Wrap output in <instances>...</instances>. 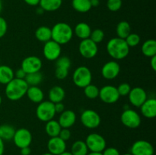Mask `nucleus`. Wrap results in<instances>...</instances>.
Returning a JSON list of instances; mask_svg holds the SVG:
<instances>
[{
	"mask_svg": "<svg viewBox=\"0 0 156 155\" xmlns=\"http://www.w3.org/2000/svg\"><path fill=\"white\" fill-rule=\"evenodd\" d=\"M61 129L62 128H61L60 125L58 122L57 120L51 119L46 122L45 132L50 138L59 136Z\"/></svg>",
	"mask_w": 156,
	"mask_h": 155,
	"instance_id": "nucleus-27",
	"label": "nucleus"
},
{
	"mask_svg": "<svg viewBox=\"0 0 156 155\" xmlns=\"http://www.w3.org/2000/svg\"><path fill=\"white\" fill-rule=\"evenodd\" d=\"M122 0H108L107 1V7L111 12H117L122 7Z\"/></svg>",
	"mask_w": 156,
	"mask_h": 155,
	"instance_id": "nucleus-37",
	"label": "nucleus"
},
{
	"mask_svg": "<svg viewBox=\"0 0 156 155\" xmlns=\"http://www.w3.org/2000/svg\"><path fill=\"white\" fill-rule=\"evenodd\" d=\"M26 75H27V74H26L25 71H24L21 68H18V69L15 72V78H16L24 79V80Z\"/></svg>",
	"mask_w": 156,
	"mask_h": 155,
	"instance_id": "nucleus-43",
	"label": "nucleus"
},
{
	"mask_svg": "<svg viewBox=\"0 0 156 155\" xmlns=\"http://www.w3.org/2000/svg\"><path fill=\"white\" fill-rule=\"evenodd\" d=\"M24 2L30 6H36L39 5L40 0H24Z\"/></svg>",
	"mask_w": 156,
	"mask_h": 155,
	"instance_id": "nucleus-45",
	"label": "nucleus"
},
{
	"mask_svg": "<svg viewBox=\"0 0 156 155\" xmlns=\"http://www.w3.org/2000/svg\"><path fill=\"white\" fill-rule=\"evenodd\" d=\"M12 140L15 146L20 149L22 147H30L32 142V134L28 129L21 128L15 130Z\"/></svg>",
	"mask_w": 156,
	"mask_h": 155,
	"instance_id": "nucleus-9",
	"label": "nucleus"
},
{
	"mask_svg": "<svg viewBox=\"0 0 156 155\" xmlns=\"http://www.w3.org/2000/svg\"><path fill=\"white\" fill-rule=\"evenodd\" d=\"M98 97L105 103L113 104L118 101L120 95L116 87L113 85H105L99 89Z\"/></svg>",
	"mask_w": 156,
	"mask_h": 155,
	"instance_id": "nucleus-10",
	"label": "nucleus"
},
{
	"mask_svg": "<svg viewBox=\"0 0 156 155\" xmlns=\"http://www.w3.org/2000/svg\"><path fill=\"white\" fill-rule=\"evenodd\" d=\"M42 155H53V154H52V153H49V152H47V153H43Z\"/></svg>",
	"mask_w": 156,
	"mask_h": 155,
	"instance_id": "nucleus-52",
	"label": "nucleus"
},
{
	"mask_svg": "<svg viewBox=\"0 0 156 155\" xmlns=\"http://www.w3.org/2000/svg\"><path fill=\"white\" fill-rule=\"evenodd\" d=\"M90 152L101 153L107 147V142L102 135L98 133H91L86 137L85 141Z\"/></svg>",
	"mask_w": 156,
	"mask_h": 155,
	"instance_id": "nucleus-6",
	"label": "nucleus"
},
{
	"mask_svg": "<svg viewBox=\"0 0 156 155\" xmlns=\"http://www.w3.org/2000/svg\"><path fill=\"white\" fill-rule=\"evenodd\" d=\"M73 81L74 84L78 88H84L91 84L92 74L91 70L84 65L78 67L73 74Z\"/></svg>",
	"mask_w": 156,
	"mask_h": 155,
	"instance_id": "nucleus-4",
	"label": "nucleus"
},
{
	"mask_svg": "<svg viewBox=\"0 0 156 155\" xmlns=\"http://www.w3.org/2000/svg\"><path fill=\"white\" fill-rule=\"evenodd\" d=\"M2 99L1 95H0V106H1V104H2Z\"/></svg>",
	"mask_w": 156,
	"mask_h": 155,
	"instance_id": "nucleus-54",
	"label": "nucleus"
},
{
	"mask_svg": "<svg viewBox=\"0 0 156 155\" xmlns=\"http://www.w3.org/2000/svg\"><path fill=\"white\" fill-rule=\"evenodd\" d=\"M117 89L120 97H125V96H128L132 88L129 84L124 82V83H121L120 84H119Z\"/></svg>",
	"mask_w": 156,
	"mask_h": 155,
	"instance_id": "nucleus-38",
	"label": "nucleus"
},
{
	"mask_svg": "<svg viewBox=\"0 0 156 155\" xmlns=\"http://www.w3.org/2000/svg\"><path fill=\"white\" fill-rule=\"evenodd\" d=\"M150 66L153 71H156V56L150 58Z\"/></svg>",
	"mask_w": 156,
	"mask_h": 155,
	"instance_id": "nucleus-46",
	"label": "nucleus"
},
{
	"mask_svg": "<svg viewBox=\"0 0 156 155\" xmlns=\"http://www.w3.org/2000/svg\"><path fill=\"white\" fill-rule=\"evenodd\" d=\"M54 108L55 111H56V113H59L63 112L65 110V105L63 104L62 102H59V103H54Z\"/></svg>",
	"mask_w": 156,
	"mask_h": 155,
	"instance_id": "nucleus-42",
	"label": "nucleus"
},
{
	"mask_svg": "<svg viewBox=\"0 0 156 155\" xmlns=\"http://www.w3.org/2000/svg\"><path fill=\"white\" fill-rule=\"evenodd\" d=\"M56 111L54 108V103L50 102V100H43L38 103L36 109V115L39 120L41 122H47L53 119Z\"/></svg>",
	"mask_w": 156,
	"mask_h": 155,
	"instance_id": "nucleus-5",
	"label": "nucleus"
},
{
	"mask_svg": "<svg viewBox=\"0 0 156 155\" xmlns=\"http://www.w3.org/2000/svg\"><path fill=\"white\" fill-rule=\"evenodd\" d=\"M2 0H0V13L2 12Z\"/></svg>",
	"mask_w": 156,
	"mask_h": 155,
	"instance_id": "nucleus-51",
	"label": "nucleus"
},
{
	"mask_svg": "<svg viewBox=\"0 0 156 155\" xmlns=\"http://www.w3.org/2000/svg\"><path fill=\"white\" fill-rule=\"evenodd\" d=\"M42 65V61L39 57L36 56H30L23 59L21 68L25 71L26 74H29L41 71Z\"/></svg>",
	"mask_w": 156,
	"mask_h": 155,
	"instance_id": "nucleus-15",
	"label": "nucleus"
},
{
	"mask_svg": "<svg viewBox=\"0 0 156 155\" xmlns=\"http://www.w3.org/2000/svg\"><path fill=\"white\" fill-rule=\"evenodd\" d=\"M47 149L53 155H59L66 150V143L59 136L53 137L47 142Z\"/></svg>",
	"mask_w": 156,
	"mask_h": 155,
	"instance_id": "nucleus-18",
	"label": "nucleus"
},
{
	"mask_svg": "<svg viewBox=\"0 0 156 155\" xmlns=\"http://www.w3.org/2000/svg\"><path fill=\"white\" fill-rule=\"evenodd\" d=\"M122 124L129 129H137L141 125V117L136 110L132 109H125L120 115Z\"/></svg>",
	"mask_w": 156,
	"mask_h": 155,
	"instance_id": "nucleus-7",
	"label": "nucleus"
},
{
	"mask_svg": "<svg viewBox=\"0 0 156 155\" xmlns=\"http://www.w3.org/2000/svg\"><path fill=\"white\" fill-rule=\"evenodd\" d=\"M129 49L125 40L117 36L111 38L107 43V52L115 60L125 59L129 55Z\"/></svg>",
	"mask_w": 156,
	"mask_h": 155,
	"instance_id": "nucleus-1",
	"label": "nucleus"
},
{
	"mask_svg": "<svg viewBox=\"0 0 156 155\" xmlns=\"http://www.w3.org/2000/svg\"><path fill=\"white\" fill-rule=\"evenodd\" d=\"M72 6L80 13H86L91 9L90 0H72Z\"/></svg>",
	"mask_w": 156,
	"mask_h": 155,
	"instance_id": "nucleus-31",
	"label": "nucleus"
},
{
	"mask_svg": "<svg viewBox=\"0 0 156 155\" xmlns=\"http://www.w3.org/2000/svg\"><path fill=\"white\" fill-rule=\"evenodd\" d=\"M35 37L42 43H46L51 40V28L47 26H41L35 30Z\"/></svg>",
	"mask_w": 156,
	"mask_h": 155,
	"instance_id": "nucleus-28",
	"label": "nucleus"
},
{
	"mask_svg": "<svg viewBox=\"0 0 156 155\" xmlns=\"http://www.w3.org/2000/svg\"><path fill=\"white\" fill-rule=\"evenodd\" d=\"M59 137L65 141L69 140V138H71V132H70L69 129H62V128L59 134Z\"/></svg>",
	"mask_w": 156,
	"mask_h": 155,
	"instance_id": "nucleus-40",
	"label": "nucleus"
},
{
	"mask_svg": "<svg viewBox=\"0 0 156 155\" xmlns=\"http://www.w3.org/2000/svg\"><path fill=\"white\" fill-rule=\"evenodd\" d=\"M59 155H73V154L71 153V152L66 151H66L62 152V153H60V154H59Z\"/></svg>",
	"mask_w": 156,
	"mask_h": 155,
	"instance_id": "nucleus-50",
	"label": "nucleus"
},
{
	"mask_svg": "<svg viewBox=\"0 0 156 155\" xmlns=\"http://www.w3.org/2000/svg\"><path fill=\"white\" fill-rule=\"evenodd\" d=\"M80 121L85 128L94 129L100 126L101 119L96 111L93 109H85L81 114Z\"/></svg>",
	"mask_w": 156,
	"mask_h": 155,
	"instance_id": "nucleus-8",
	"label": "nucleus"
},
{
	"mask_svg": "<svg viewBox=\"0 0 156 155\" xmlns=\"http://www.w3.org/2000/svg\"><path fill=\"white\" fill-rule=\"evenodd\" d=\"M128 99L131 104L135 107H140L147 100V94L143 88L135 87L132 88L128 94Z\"/></svg>",
	"mask_w": 156,
	"mask_h": 155,
	"instance_id": "nucleus-16",
	"label": "nucleus"
},
{
	"mask_svg": "<svg viewBox=\"0 0 156 155\" xmlns=\"http://www.w3.org/2000/svg\"><path fill=\"white\" fill-rule=\"evenodd\" d=\"M8 30V24L4 18L0 16V38L3 37L5 35Z\"/></svg>",
	"mask_w": 156,
	"mask_h": 155,
	"instance_id": "nucleus-39",
	"label": "nucleus"
},
{
	"mask_svg": "<svg viewBox=\"0 0 156 155\" xmlns=\"http://www.w3.org/2000/svg\"><path fill=\"white\" fill-rule=\"evenodd\" d=\"M140 112L144 117L153 119L156 116V99H148L140 106Z\"/></svg>",
	"mask_w": 156,
	"mask_h": 155,
	"instance_id": "nucleus-20",
	"label": "nucleus"
},
{
	"mask_svg": "<svg viewBox=\"0 0 156 155\" xmlns=\"http://www.w3.org/2000/svg\"><path fill=\"white\" fill-rule=\"evenodd\" d=\"M73 35V29L67 23H56L51 28V40L59 45H64L70 42Z\"/></svg>",
	"mask_w": 156,
	"mask_h": 155,
	"instance_id": "nucleus-3",
	"label": "nucleus"
},
{
	"mask_svg": "<svg viewBox=\"0 0 156 155\" xmlns=\"http://www.w3.org/2000/svg\"><path fill=\"white\" fill-rule=\"evenodd\" d=\"M15 132V129L12 126L8 124L0 126V138L3 141L12 140Z\"/></svg>",
	"mask_w": 156,
	"mask_h": 155,
	"instance_id": "nucleus-32",
	"label": "nucleus"
},
{
	"mask_svg": "<svg viewBox=\"0 0 156 155\" xmlns=\"http://www.w3.org/2000/svg\"><path fill=\"white\" fill-rule=\"evenodd\" d=\"M62 48L61 45L55 41L50 40L44 43L43 48V54L44 57L49 61H56L60 56Z\"/></svg>",
	"mask_w": 156,
	"mask_h": 155,
	"instance_id": "nucleus-13",
	"label": "nucleus"
},
{
	"mask_svg": "<svg viewBox=\"0 0 156 155\" xmlns=\"http://www.w3.org/2000/svg\"><path fill=\"white\" fill-rule=\"evenodd\" d=\"M62 0H40L39 5L44 12H55L61 7Z\"/></svg>",
	"mask_w": 156,
	"mask_h": 155,
	"instance_id": "nucleus-26",
	"label": "nucleus"
},
{
	"mask_svg": "<svg viewBox=\"0 0 156 155\" xmlns=\"http://www.w3.org/2000/svg\"><path fill=\"white\" fill-rule=\"evenodd\" d=\"M116 33L117 37L121 39H126V36L131 33V27L129 22L126 21H122L117 24L116 27Z\"/></svg>",
	"mask_w": 156,
	"mask_h": 155,
	"instance_id": "nucleus-30",
	"label": "nucleus"
},
{
	"mask_svg": "<svg viewBox=\"0 0 156 155\" xmlns=\"http://www.w3.org/2000/svg\"><path fill=\"white\" fill-rule=\"evenodd\" d=\"M155 150L149 141L138 140L132 144L130 152L133 155H153Z\"/></svg>",
	"mask_w": 156,
	"mask_h": 155,
	"instance_id": "nucleus-14",
	"label": "nucleus"
},
{
	"mask_svg": "<svg viewBox=\"0 0 156 155\" xmlns=\"http://www.w3.org/2000/svg\"><path fill=\"white\" fill-rule=\"evenodd\" d=\"M84 94L85 97L91 100H94L98 97L99 96V88L96 85L90 84L84 88Z\"/></svg>",
	"mask_w": 156,
	"mask_h": 155,
	"instance_id": "nucleus-34",
	"label": "nucleus"
},
{
	"mask_svg": "<svg viewBox=\"0 0 156 155\" xmlns=\"http://www.w3.org/2000/svg\"><path fill=\"white\" fill-rule=\"evenodd\" d=\"M91 29L89 24L85 22H79L73 29V33L81 40L88 39L91 35Z\"/></svg>",
	"mask_w": 156,
	"mask_h": 155,
	"instance_id": "nucleus-23",
	"label": "nucleus"
},
{
	"mask_svg": "<svg viewBox=\"0 0 156 155\" xmlns=\"http://www.w3.org/2000/svg\"><path fill=\"white\" fill-rule=\"evenodd\" d=\"M79 51L81 56L85 59H92L98 52V44L93 42L90 38L82 40L79 46Z\"/></svg>",
	"mask_w": 156,
	"mask_h": 155,
	"instance_id": "nucleus-11",
	"label": "nucleus"
},
{
	"mask_svg": "<svg viewBox=\"0 0 156 155\" xmlns=\"http://www.w3.org/2000/svg\"><path fill=\"white\" fill-rule=\"evenodd\" d=\"M87 155H102V153H99V152H88Z\"/></svg>",
	"mask_w": 156,
	"mask_h": 155,
	"instance_id": "nucleus-49",
	"label": "nucleus"
},
{
	"mask_svg": "<svg viewBox=\"0 0 156 155\" xmlns=\"http://www.w3.org/2000/svg\"><path fill=\"white\" fill-rule=\"evenodd\" d=\"M122 155H133V154L131 153H123V154Z\"/></svg>",
	"mask_w": 156,
	"mask_h": 155,
	"instance_id": "nucleus-53",
	"label": "nucleus"
},
{
	"mask_svg": "<svg viewBox=\"0 0 156 155\" xmlns=\"http://www.w3.org/2000/svg\"><path fill=\"white\" fill-rule=\"evenodd\" d=\"M28 87L24 79L14 78L11 81L5 84V94L9 100L16 101L26 95Z\"/></svg>",
	"mask_w": 156,
	"mask_h": 155,
	"instance_id": "nucleus-2",
	"label": "nucleus"
},
{
	"mask_svg": "<svg viewBox=\"0 0 156 155\" xmlns=\"http://www.w3.org/2000/svg\"><path fill=\"white\" fill-rule=\"evenodd\" d=\"M15 78V71L9 65H0V84H7Z\"/></svg>",
	"mask_w": 156,
	"mask_h": 155,
	"instance_id": "nucleus-24",
	"label": "nucleus"
},
{
	"mask_svg": "<svg viewBox=\"0 0 156 155\" xmlns=\"http://www.w3.org/2000/svg\"><path fill=\"white\" fill-rule=\"evenodd\" d=\"M126 44L129 48L131 47H135L140 44V41H141V38H140V35L137 34L136 33H132L131 32L129 35L125 39Z\"/></svg>",
	"mask_w": 156,
	"mask_h": 155,
	"instance_id": "nucleus-35",
	"label": "nucleus"
},
{
	"mask_svg": "<svg viewBox=\"0 0 156 155\" xmlns=\"http://www.w3.org/2000/svg\"><path fill=\"white\" fill-rule=\"evenodd\" d=\"M89 38L93 42L98 44L103 41L104 38H105V33H104V31L101 29H94V30H91Z\"/></svg>",
	"mask_w": 156,
	"mask_h": 155,
	"instance_id": "nucleus-36",
	"label": "nucleus"
},
{
	"mask_svg": "<svg viewBox=\"0 0 156 155\" xmlns=\"http://www.w3.org/2000/svg\"><path fill=\"white\" fill-rule=\"evenodd\" d=\"M91 8L92 7H98L100 4V0H90Z\"/></svg>",
	"mask_w": 156,
	"mask_h": 155,
	"instance_id": "nucleus-47",
	"label": "nucleus"
},
{
	"mask_svg": "<svg viewBox=\"0 0 156 155\" xmlns=\"http://www.w3.org/2000/svg\"><path fill=\"white\" fill-rule=\"evenodd\" d=\"M101 153L102 155H120L118 149L114 147H106Z\"/></svg>",
	"mask_w": 156,
	"mask_h": 155,
	"instance_id": "nucleus-41",
	"label": "nucleus"
},
{
	"mask_svg": "<svg viewBox=\"0 0 156 155\" xmlns=\"http://www.w3.org/2000/svg\"><path fill=\"white\" fill-rule=\"evenodd\" d=\"M71 60L67 56H59L56 60V70L55 75L59 80H64L66 78L71 68Z\"/></svg>",
	"mask_w": 156,
	"mask_h": 155,
	"instance_id": "nucleus-12",
	"label": "nucleus"
},
{
	"mask_svg": "<svg viewBox=\"0 0 156 155\" xmlns=\"http://www.w3.org/2000/svg\"><path fill=\"white\" fill-rule=\"evenodd\" d=\"M5 150V144L4 141L0 138V155H2Z\"/></svg>",
	"mask_w": 156,
	"mask_h": 155,
	"instance_id": "nucleus-48",
	"label": "nucleus"
},
{
	"mask_svg": "<svg viewBox=\"0 0 156 155\" xmlns=\"http://www.w3.org/2000/svg\"><path fill=\"white\" fill-rule=\"evenodd\" d=\"M43 80V74L41 71L27 74L24 81L28 86H38Z\"/></svg>",
	"mask_w": 156,
	"mask_h": 155,
	"instance_id": "nucleus-33",
	"label": "nucleus"
},
{
	"mask_svg": "<svg viewBox=\"0 0 156 155\" xmlns=\"http://www.w3.org/2000/svg\"><path fill=\"white\" fill-rule=\"evenodd\" d=\"M27 98L34 103H40L44 100V91L38 86H29L26 93Z\"/></svg>",
	"mask_w": 156,
	"mask_h": 155,
	"instance_id": "nucleus-21",
	"label": "nucleus"
},
{
	"mask_svg": "<svg viewBox=\"0 0 156 155\" xmlns=\"http://www.w3.org/2000/svg\"><path fill=\"white\" fill-rule=\"evenodd\" d=\"M49 100L53 103L62 102L66 97L65 90L61 86H53L49 91Z\"/></svg>",
	"mask_w": 156,
	"mask_h": 155,
	"instance_id": "nucleus-22",
	"label": "nucleus"
},
{
	"mask_svg": "<svg viewBox=\"0 0 156 155\" xmlns=\"http://www.w3.org/2000/svg\"><path fill=\"white\" fill-rule=\"evenodd\" d=\"M120 66L115 60L106 62L101 68V74L107 80H114L120 74Z\"/></svg>",
	"mask_w": 156,
	"mask_h": 155,
	"instance_id": "nucleus-17",
	"label": "nucleus"
},
{
	"mask_svg": "<svg viewBox=\"0 0 156 155\" xmlns=\"http://www.w3.org/2000/svg\"><path fill=\"white\" fill-rule=\"evenodd\" d=\"M141 52L146 57L156 56V41L154 39H149L145 41L141 47Z\"/></svg>",
	"mask_w": 156,
	"mask_h": 155,
	"instance_id": "nucleus-25",
	"label": "nucleus"
},
{
	"mask_svg": "<svg viewBox=\"0 0 156 155\" xmlns=\"http://www.w3.org/2000/svg\"><path fill=\"white\" fill-rule=\"evenodd\" d=\"M30 153H31V150H30V147H22V148L20 149L21 155H30Z\"/></svg>",
	"mask_w": 156,
	"mask_h": 155,
	"instance_id": "nucleus-44",
	"label": "nucleus"
},
{
	"mask_svg": "<svg viewBox=\"0 0 156 155\" xmlns=\"http://www.w3.org/2000/svg\"><path fill=\"white\" fill-rule=\"evenodd\" d=\"M70 152L73 155H87L89 150L85 141L78 140L73 144Z\"/></svg>",
	"mask_w": 156,
	"mask_h": 155,
	"instance_id": "nucleus-29",
	"label": "nucleus"
},
{
	"mask_svg": "<svg viewBox=\"0 0 156 155\" xmlns=\"http://www.w3.org/2000/svg\"><path fill=\"white\" fill-rule=\"evenodd\" d=\"M58 122L62 129H70L76 121V114L74 111L66 109L61 112Z\"/></svg>",
	"mask_w": 156,
	"mask_h": 155,
	"instance_id": "nucleus-19",
	"label": "nucleus"
}]
</instances>
